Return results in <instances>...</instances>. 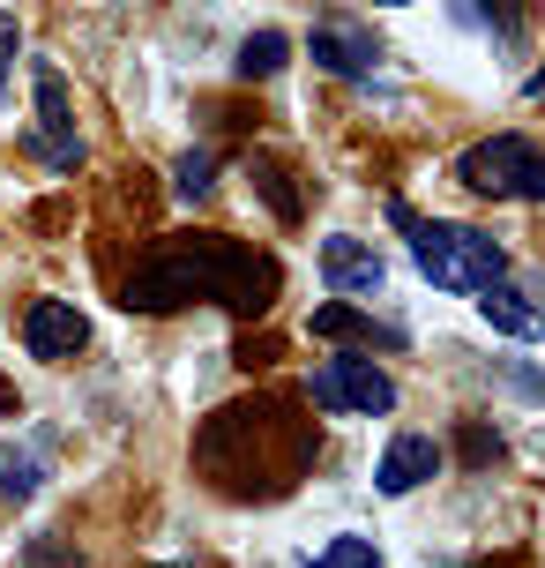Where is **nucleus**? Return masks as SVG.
<instances>
[{
	"instance_id": "f257e3e1",
	"label": "nucleus",
	"mask_w": 545,
	"mask_h": 568,
	"mask_svg": "<svg viewBox=\"0 0 545 568\" xmlns=\"http://www.w3.org/2000/svg\"><path fill=\"white\" fill-rule=\"evenodd\" d=\"M285 292V270L277 255H261L247 240H225V232H173L127 262L120 277V307L127 314H179L209 300L225 314H269Z\"/></svg>"
},
{
	"instance_id": "f03ea898",
	"label": "nucleus",
	"mask_w": 545,
	"mask_h": 568,
	"mask_svg": "<svg viewBox=\"0 0 545 568\" xmlns=\"http://www.w3.org/2000/svg\"><path fill=\"white\" fill-rule=\"evenodd\" d=\"M195 464H202V479L217 494H232V501H277L315 464V426L299 419V404H285V397L225 404L195 434Z\"/></svg>"
},
{
	"instance_id": "7ed1b4c3",
	"label": "nucleus",
	"mask_w": 545,
	"mask_h": 568,
	"mask_svg": "<svg viewBox=\"0 0 545 568\" xmlns=\"http://www.w3.org/2000/svg\"><path fill=\"white\" fill-rule=\"evenodd\" d=\"M403 240H411V262H419V277L433 284V292H456V300H479V292H493V284L508 277V255H501V240L479 225H403Z\"/></svg>"
},
{
	"instance_id": "20e7f679",
	"label": "nucleus",
	"mask_w": 545,
	"mask_h": 568,
	"mask_svg": "<svg viewBox=\"0 0 545 568\" xmlns=\"http://www.w3.org/2000/svg\"><path fill=\"white\" fill-rule=\"evenodd\" d=\"M456 180L493 202H545V142L531 135H486L456 158Z\"/></svg>"
},
{
	"instance_id": "39448f33",
	"label": "nucleus",
	"mask_w": 545,
	"mask_h": 568,
	"mask_svg": "<svg viewBox=\"0 0 545 568\" xmlns=\"http://www.w3.org/2000/svg\"><path fill=\"white\" fill-rule=\"evenodd\" d=\"M307 404H321V412H397V382L373 367V359H359V352H337L329 367L307 374Z\"/></svg>"
},
{
	"instance_id": "423d86ee",
	"label": "nucleus",
	"mask_w": 545,
	"mask_h": 568,
	"mask_svg": "<svg viewBox=\"0 0 545 568\" xmlns=\"http://www.w3.org/2000/svg\"><path fill=\"white\" fill-rule=\"evenodd\" d=\"M30 83H38V135H30V158H38L45 172H75V165H83V135H75L68 75H60L53 60H38Z\"/></svg>"
},
{
	"instance_id": "0eeeda50",
	"label": "nucleus",
	"mask_w": 545,
	"mask_h": 568,
	"mask_svg": "<svg viewBox=\"0 0 545 568\" xmlns=\"http://www.w3.org/2000/svg\"><path fill=\"white\" fill-rule=\"evenodd\" d=\"M321 284H329L337 300H373V292L389 284V262L373 255L367 240H351V232H329V240H321Z\"/></svg>"
},
{
	"instance_id": "6e6552de",
	"label": "nucleus",
	"mask_w": 545,
	"mask_h": 568,
	"mask_svg": "<svg viewBox=\"0 0 545 568\" xmlns=\"http://www.w3.org/2000/svg\"><path fill=\"white\" fill-rule=\"evenodd\" d=\"M23 344H30V359H75V352L90 344V314L68 307V300H30Z\"/></svg>"
},
{
	"instance_id": "1a4fd4ad",
	"label": "nucleus",
	"mask_w": 545,
	"mask_h": 568,
	"mask_svg": "<svg viewBox=\"0 0 545 568\" xmlns=\"http://www.w3.org/2000/svg\"><path fill=\"white\" fill-rule=\"evenodd\" d=\"M441 464H449V456H441V442H433V434H397V442H389V456L373 464V494H389V501H397V494H419Z\"/></svg>"
},
{
	"instance_id": "9d476101",
	"label": "nucleus",
	"mask_w": 545,
	"mask_h": 568,
	"mask_svg": "<svg viewBox=\"0 0 545 568\" xmlns=\"http://www.w3.org/2000/svg\"><path fill=\"white\" fill-rule=\"evenodd\" d=\"M307 53H315V68H329V75H373L381 45H373V38H359L351 23H315Z\"/></svg>"
},
{
	"instance_id": "9b49d317",
	"label": "nucleus",
	"mask_w": 545,
	"mask_h": 568,
	"mask_svg": "<svg viewBox=\"0 0 545 568\" xmlns=\"http://www.w3.org/2000/svg\"><path fill=\"white\" fill-rule=\"evenodd\" d=\"M315 337H351V344H373V352H403V329H381L373 314H359L351 300H329V307L307 314Z\"/></svg>"
},
{
	"instance_id": "f8f14e48",
	"label": "nucleus",
	"mask_w": 545,
	"mask_h": 568,
	"mask_svg": "<svg viewBox=\"0 0 545 568\" xmlns=\"http://www.w3.org/2000/svg\"><path fill=\"white\" fill-rule=\"evenodd\" d=\"M285 60H291V38H285V30H255V38L239 45V75H247V83H269Z\"/></svg>"
},
{
	"instance_id": "ddd939ff",
	"label": "nucleus",
	"mask_w": 545,
	"mask_h": 568,
	"mask_svg": "<svg viewBox=\"0 0 545 568\" xmlns=\"http://www.w3.org/2000/svg\"><path fill=\"white\" fill-rule=\"evenodd\" d=\"M479 314H486V329H501V337H523V292L508 277L493 284V292H479Z\"/></svg>"
},
{
	"instance_id": "4468645a",
	"label": "nucleus",
	"mask_w": 545,
	"mask_h": 568,
	"mask_svg": "<svg viewBox=\"0 0 545 568\" xmlns=\"http://www.w3.org/2000/svg\"><path fill=\"white\" fill-rule=\"evenodd\" d=\"M307 568H381V546L359 539V531H345V539H329Z\"/></svg>"
},
{
	"instance_id": "2eb2a0df",
	"label": "nucleus",
	"mask_w": 545,
	"mask_h": 568,
	"mask_svg": "<svg viewBox=\"0 0 545 568\" xmlns=\"http://www.w3.org/2000/svg\"><path fill=\"white\" fill-rule=\"evenodd\" d=\"M255 187H261V202H269V210H277V217H285V225H299V195H291V180L277 165H269V158H255Z\"/></svg>"
},
{
	"instance_id": "dca6fc26",
	"label": "nucleus",
	"mask_w": 545,
	"mask_h": 568,
	"mask_svg": "<svg viewBox=\"0 0 545 568\" xmlns=\"http://www.w3.org/2000/svg\"><path fill=\"white\" fill-rule=\"evenodd\" d=\"M209 180H217V158H209V150H187V158L173 165V195L202 202V195H209Z\"/></svg>"
},
{
	"instance_id": "f3484780",
	"label": "nucleus",
	"mask_w": 545,
	"mask_h": 568,
	"mask_svg": "<svg viewBox=\"0 0 545 568\" xmlns=\"http://www.w3.org/2000/svg\"><path fill=\"white\" fill-rule=\"evenodd\" d=\"M38 479H45V471H38L30 456H8V449H0V501H30V494H38Z\"/></svg>"
},
{
	"instance_id": "a211bd4d",
	"label": "nucleus",
	"mask_w": 545,
	"mask_h": 568,
	"mask_svg": "<svg viewBox=\"0 0 545 568\" xmlns=\"http://www.w3.org/2000/svg\"><path fill=\"white\" fill-rule=\"evenodd\" d=\"M516 292H523V337H545V277L516 284Z\"/></svg>"
},
{
	"instance_id": "6ab92c4d",
	"label": "nucleus",
	"mask_w": 545,
	"mask_h": 568,
	"mask_svg": "<svg viewBox=\"0 0 545 568\" xmlns=\"http://www.w3.org/2000/svg\"><path fill=\"white\" fill-rule=\"evenodd\" d=\"M16 53H23V30H16V16L0 8V90H8V68H16Z\"/></svg>"
},
{
	"instance_id": "aec40b11",
	"label": "nucleus",
	"mask_w": 545,
	"mask_h": 568,
	"mask_svg": "<svg viewBox=\"0 0 545 568\" xmlns=\"http://www.w3.org/2000/svg\"><path fill=\"white\" fill-rule=\"evenodd\" d=\"M463 456H479V464H501V434H486V426H463Z\"/></svg>"
},
{
	"instance_id": "412c9836",
	"label": "nucleus",
	"mask_w": 545,
	"mask_h": 568,
	"mask_svg": "<svg viewBox=\"0 0 545 568\" xmlns=\"http://www.w3.org/2000/svg\"><path fill=\"white\" fill-rule=\"evenodd\" d=\"M486 8V23L501 30V38H516V23H523V0H479Z\"/></svg>"
},
{
	"instance_id": "4be33fe9",
	"label": "nucleus",
	"mask_w": 545,
	"mask_h": 568,
	"mask_svg": "<svg viewBox=\"0 0 545 568\" xmlns=\"http://www.w3.org/2000/svg\"><path fill=\"white\" fill-rule=\"evenodd\" d=\"M523 98H545V60L531 68V75H523Z\"/></svg>"
},
{
	"instance_id": "5701e85b",
	"label": "nucleus",
	"mask_w": 545,
	"mask_h": 568,
	"mask_svg": "<svg viewBox=\"0 0 545 568\" xmlns=\"http://www.w3.org/2000/svg\"><path fill=\"white\" fill-rule=\"evenodd\" d=\"M16 404H23V397H16V389H8V382H0V412H16Z\"/></svg>"
},
{
	"instance_id": "b1692460",
	"label": "nucleus",
	"mask_w": 545,
	"mask_h": 568,
	"mask_svg": "<svg viewBox=\"0 0 545 568\" xmlns=\"http://www.w3.org/2000/svg\"><path fill=\"white\" fill-rule=\"evenodd\" d=\"M373 8H411V0H373Z\"/></svg>"
}]
</instances>
